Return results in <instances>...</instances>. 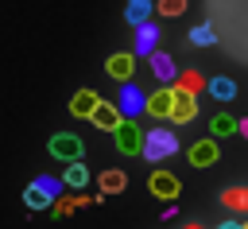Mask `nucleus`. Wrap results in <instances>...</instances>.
<instances>
[{"mask_svg": "<svg viewBox=\"0 0 248 229\" xmlns=\"http://www.w3.org/2000/svg\"><path fill=\"white\" fill-rule=\"evenodd\" d=\"M159 47V27L151 23V19H143V23H136V58H147L151 50Z\"/></svg>", "mask_w": 248, "mask_h": 229, "instance_id": "obj_6", "label": "nucleus"}, {"mask_svg": "<svg viewBox=\"0 0 248 229\" xmlns=\"http://www.w3.org/2000/svg\"><path fill=\"white\" fill-rule=\"evenodd\" d=\"M50 155L70 163V159H81L85 155V144L78 136H70V132H58V136H50Z\"/></svg>", "mask_w": 248, "mask_h": 229, "instance_id": "obj_4", "label": "nucleus"}, {"mask_svg": "<svg viewBox=\"0 0 248 229\" xmlns=\"http://www.w3.org/2000/svg\"><path fill=\"white\" fill-rule=\"evenodd\" d=\"M155 8H159L163 16H182V12H186V0H159Z\"/></svg>", "mask_w": 248, "mask_h": 229, "instance_id": "obj_23", "label": "nucleus"}, {"mask_svg": "<svg viewBox=\"0 0 248 229\" xmlns=\"http://www.w3.org/2000/svg\"><path fill=\"white\" fill-rule=\"evenodd\" d=\"M62 182H66V186H74V190H81V186L89 182V171H85V163H81V159H70V167H66Z\"/></svg>", "mask_w": 248, "mask_h": 229, "instance_id": "obj_15", "label": "nucleus"}, {"mask_svg": "<svg viewBox=\"0 0 248 229\" xmlns=\"http://www.w3.org/2000/svg\"><path fill=\"white\" fill-rule=\"evenodd\" d=\"M35 186H39V190H46L50 198H58V190H62L66 182H62V179H50V175H39V179H35Z\"/></svg>", "mask_w": 248, "mask_h": 229, "instance_id": "obj_22", "label": "nucleus"}, {"mask_svg": "<svg viewBox=\"0 0 248 229\" xmlns=\"http://www.w3.org/2000/svg\"><path fill=\"white\" fill-rule=\"evenodd\" d=\"M124 186H128L124 171H105V175H101V190H108V194H120Z\"/></svg>", "mask_w": 248, "mask_h": 229, "instance_id": "obj_19", "label": "nucleus"}, {"mask_svg": "<svg viewBox=\"0 0 248 229\" xmlns=\"http://www.w3.org/2000/svg\"><path fill=\"white\" fill-rule=\"evenodd\" d=\"M116 109H120V116H128V120H140V113L147 109V93L140 89V85H132V78L120 85V93H116V101H112Z\"/></svg>", "mask_w": 248, "mask_h": 229, "instance_id": "obj_2", "label": "nucleus"}, {"mask_svg": "<svg viewBox=\"0 0 248 229\" xmlns=\"http://www.w3.org/2000/svg\"><path fill=\"white\" fill-rule=\"evenodd\" d=\"M50 202H54V198H50V194H46V190H39V186H35V182H31V186H27V190H23V206H27V210H46V206H50Z\"/></svg>", "mask_w": 248, "mask_h": 229, "instance_id": "obj_17", "label": "nucleus"}, {"mask_svg": "<svg viewBox=\"0 0 248 229\" xmlns=\"http://www.w3.org/2000/svg\"><path fill=\"white\" fill-rule=\"evenodd\" d=\"M151 8H155L151 0H128V8H124V19L136 27V23H143V19L151 16Z\"/></svg>", "mask_w": 248, "mask_h": 229, "instance_id": "obj_16", "label": "nucleus"}, {"mask_svg": "<svg viewBox=\"0 0 248 229\" xmlns=\"http://www.w3.org/2000/svg\"><path fill=\"white\" fill-rule=\"evenodd\" d=\"M170 109H174V85H163V89H155V93H147V116H155V120H167L170 116Z\"/></svg>", "mask_w": 248, "mask_h": 229, "instance_id": "obj_5", "label": "nucleus"}, {"mask_svg": "<svg viewBox=\"0 0 248 229\" xmlns=\"http://www.w3.org/2000/svg\"><path fill=\"white\" fill-rule=\"evenodd\" d=\"M205 89H209V97H213V101H232V97H236V82H232V78H221V74H217V78H209V82H205Z\"/></svg>", "mask_w": 248, "mask_h": 229, "instance_id": "obj_13", "label": "nucleus"}, {"mask_svg": "<svg viewBox=\"0 0 248 229\" xmlns=\"http://www.w3.org/2000/svg\"><path fill=\"white\" fill-rule=\"evenodd\" d=\"M221 202H225L229 210H248V190H244V186H236V190H225V194H221Z\"/></svg>", "mask_w": 248, "mask_h": 229, "instance_id": "obj_20", "label": "nucleus"}, {"mask_svg": "<svg viewBox=\"0 0 248 229\" xmlns=\"http://www.w3.org/2000/svg\"><path fill=\"white\" fill-rule=\"evenodd\" d=\"M147 58H151V70H155V78H159L163 85H174V78H178V66H174V58H170V54H159V50H151Z\"/></svg>", "mask_w": 248, "mask_h": 229, "instance_id": "obj_8", "label": "nucleus"}, {"mask_svg": "<svg viewBox=\"0 0 248 229\" xmlns=\"http://www.w3.org/2000/svg\"><path fill=\"white\" fill-rule=\"evenodd\" d=\"M112 140H116V147L124 151V155H140V144H143V136H140V124L136 120H120L116 128H112Z\"/></svg>", "mask_w": 248, "mask_h": 229, "instance_id": "obj_3", "label": "nucleus"}, {"mask_svg": "<svg viewBox=\"0 0 248 229\" xmlns=\"http://www.w3.org/2000/svg\"><path fill=\"white\" fill-rule=\"evenodd\" d=\"M194 113H198L194 93H190V89H174V109H170V120L186 124V120H194Z\"/></svg>", "mask_w": 248, "mask_h": 229, "instance_id": "obj_7", "label": "nucleus"}, {"mask_svg": "<svg viewBox=\"0 0 248 229\" xmlns=\"http://www.w3.org/2000/svg\"><path fill=\"white\" fill-rule=\"evenodd\" d=\"M178 151V136L170 128H147L143 132V144H140V155L147 163H159V159H170Z\"/></svg>", "mask_w": 248, "mask_h": 229, "instance_id": "obj_1", "label": "nucleus"}, {"mask_svg": "<svg viewBox=\"0 0 248 229\" xmlns=\"http://www.w3.org/2000/svg\"><path fill=\"white\" fill-rule=\"evenodd\" d=\"M97 101H101V97H97L93 89H78V93L70 97V113H74V116H89V113L97 109Z\"/></svg>", "mask_w": 248, "mask_h": 229, "instance_id": "obj_14", "label": "nucleus"}, {"mask_svg": "<svg viewBox=\"0 0 248 229\" xmlns=\"http://www.w3.org/2000/svg\"><path fill=\"white\" fill-rule=\"evenodd\" d=\"M236 128H240V136H248V116H244V120H240Z\"/></svg>", "mask_w": 248, "mask_h": 229, "instance_id": "obj_25", "label": "nucleus"}, {"mask_svg": "<svg viewBox=\"0 0 248 229\" xmlns=\"http://www.w3.org/2000/svg\"><path fill=\"white\" fill-rule=\"evenodd\" d=\"M209 128H213V136H232V128H236V120L221 113V116H213V120H209Z\"/></svg>", "mask_w": 248, "mask_h": 229, "instance_id": "obj_21", "label": "nucleus"}, {"mask_svg": "<svg viewBox=\"0 0 248 229\" xmlns=\"http://www.w3.org/2000/svg\"><path fill=\"white\" fill-rule=\"evenodd\" d=\"M105 70H108L116 82H128V78L136 74V54H124V50H120V54H112V58L105 62Z\"/></svg>", "mask_w": 248, "mask_h": 229, "instance_id": "obj_9", "label": "nucleus"}, {"mask_svg": "<svg viewBox=\"0 0 248 229\" xmlns=\"http://www.w3.org/2000/svg\"><path fill=\"white\" fill-rule=\"evenodd\" d=\"M151 194H155V198H170V202H174V198H178V179H174V175H167V171H155V175H151Z\"/></svg>", "mask_w": 248, "mask_h": 229, "instance_id": "obj_12", "label": "nucleus"}, {"mask_svg": "<svg viewBox=\"0 0 248 229\" xmlns=\"http://www.w3.org/2000/svg\"><path fill=\"white\" fill-rule=\"evenodd\" d=\"M217 229H248V221H221Z\"/></svg>", "mask_w": 248, "mask_h": 229, "instance_id": "obj_24", "label": "nucleus"}, {"mask_svg": "<svg viewBox=\"0 0 248 229\" xmlns=\"http://www.w3.org/2000/svg\"><path fill=\"white\" fill-rule=\"evenodd\" d=\"M89 116H93V124H97V128H105V132H112V128L124 120V116H120V109H116V105H108V101H97V109H93Z\"/></svg>", "mask_w": 248, "mask_h": 229, "instance_id": "obj_10", "label": "nucleus"}, {"mask_svg": "<svg viewBox=\"0 0 248 229\" xmlns=\"http://www.w3.org/2000/svg\"><path fill=\"white\" fill-rule=\"evenodd\" d=\"M186 155H190L194 167H213V163H217V144H213V140H198V144H190Z\"/></svg>", "mask_w": 248, "mask_h": 229, "instance_id": "obj_11", "label": "nucleus"}, {"mask_svg": "<svg viewBox=\"0 0 248 229\" xmlns=\"http://www.w3.org/2000/svg\"><path fill=\"white\" fill-rule=\"evenodd\" d=\"M190 43H194V47H213V43H217V35H213V23H198V27L190 31Z\"/></svg>", "mask_w": 248, "mask_h": 229, "instance_id": "obj_18", "label": "nucleus"}]
</instances>
